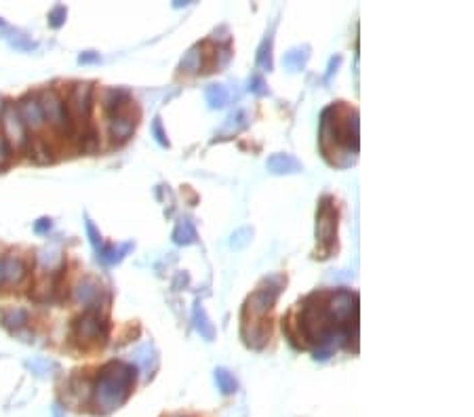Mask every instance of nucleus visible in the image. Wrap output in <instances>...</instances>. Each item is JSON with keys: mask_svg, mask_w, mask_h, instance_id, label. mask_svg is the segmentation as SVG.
Listing matches in <instances>:
<instances>
[{"mask_svg": "<svg viewBox=\"0 0 474 417\" xmlns=\"http://www.w3.org/2000/svg\"><path fill=\"white\" fill-rule=\"evenodd\" d=\"M135 373L137 367L123 361H110L100 369L95 386V404L100 407L102 413H110L125 402V398L131 392V386L135 384Z\"/></svg>", "mask_w": 474, "mask_h": 417, "instance_id": "nucleus-1", "label": "nucleus"}, {"mask_svg": "<svg viewBox=\"0 0 474 417\" xmlns=\"http://www.w3.org/2000/svg\"><path fill=\"white\" fill-rule=\"evenodd\" d=\"M285 276L283 274H272V276H266L264 283L258 287V291L247 300V306H245V316L251 314V318H264L276 304L283 287H285Z\"/></svg>", "mask_w": 474, "mask_h": 417, "instance_id": "nucleus-2", "label": "nucleus"}, {"mask_svg": "<svg viewBox=\"0 0 474 417\" xmlns=\"http://www.w3.org/2000/svg\"><path fill=\"white\" fill-rule=\"evenodd\" d=\"M335 234H338V211L333 206V198L323 196L319 204V215H316V238H319L325 251H331V247L335 245Z\"/></svg>", "mask_w": 474, "mask_h": 417, "instance_id": "nucleus-3", "label": "nucleus"}, {"mask_svg": "<svg viewBox=\"0 0 474 417\" xmlns=\"http://www.w3.org/2000/svg\"><path fill=\"white\" fill-rule=\"evenodd\" d=\"M38 104H40V110L45 114V120L51 122L59 133H70L72 131V118L68 114V108L63 104V99L53 91V89H47L38 95Z\"/></svg>", "mask_w": 474, "mask_h": 417, "instance_id": "nucleus-4", "label": "nucleus"}, {"mask_svg": "<svg viewBox=\"0 0 474 417\" xmlns=\"http://www.w3.org/2000/svg\"><path fill=\"white\" fill-rule=\"evenodd\" d=\"M74 335L76 339H81L83 343H91V341H106L108 337V322L106 318L97 312V310H87L83 316H78L74 320Z\"/></svg>", "mask_w": 474, "mask_h": 417, "instance_id": "nucleus-5", "label": "nucleus"}, {"mask_svg": "<svg viewBox=\"0 0 474 417\" xmlns=\"http://www.w3.org/2000/svg\"><path fill=\"white\" fill-rule=\"evenodd\" d=\"M3 126H5V139L15 150H28L30 146V135L28 129L13 104H5L3 110Z\"/></svg>", "mask_w": 474, "mask_h": 417, "instance_id": "nucleus-6", "label": "nucleus"}, {"mask_svg": "<svg viewBox=\"0 0 474 417\" xmlns=\"http://www.w3.org/2000/svg\"><path fill=\"white\" fill-rule=\"evenodd\" d=\"M91 95H93V85L91 83H81L76 85L72 95H70V104L65 106L68 108V114L72 118V124H85L87 118H89V112H91Z\"/></svg>", "mask_w": 474, "mask_h": 417, "instance_id": "nucleus-7", "label": "nucleus"}, {"mask_svg": "<svg viewBox=\"0 0 474 417\" xmlns=\"http://www.w3.org/2000/svg\"><path fill=\"white\" fill-rule=\"evenodd\" d=\"M17 112L26 124V129H32V131H38L45 126V114L40 110V104H38V97L36 95H26L19 106H17Z\"/></svg>", "mask_w": 474, "mask_h": 417, "instance_id": "nucleus-8", "label": "nucleus"}, {"mask_svg": "<svg viewBox=\"0 0 474 417\" xmlns=\"http://www.w3.org/2000/svg\"><path fill=\"white\" fill-rule=\"evenodd\" d=\"M135 122H137V120H135L133 116L125 114V110L112 114V118H110V135H112V139H114L116 144L127 142V139L133 135Z\"/></svg>", "mask_w": 474, "mask_h": 417, "instance_id": "nucleus-9", "label": "nucleus"}, {"mask_svg": "<svg viewBox=\"0 0 474 417\" xmlns=\"http://www.w3.org/2000/svg\"><path fill=\"white\" fill-rule=\"evenodd\" d=\"M100 99L108 114H116V112L125 110V104H129V91L118 89V87H106V89H102Z\"/></svg>", "mask_w": 474, "mask_h": 417, "instance_id": "nucleus-10", "label": "nucleus"}, {"mask_svg": "<svg viewBox=\"0 0 474 417\" xmlns=\"http://www.w3.org/2000/svg\"><path fill=\"white\" fill-rule=\"evenodd\" d=\"M28 274V268L22 257L9 255L3 259V283L7 285H19Z\"/></svg>", "mask_w": 474, "mask_h": 417, "instance_id": "nucleus-11", "label": "nucleus"}, {"mask_svg": "<svg viewBox=\"0 0 474 417\" xmlns=\"http://www.w3.org/2000/svg\"><path fill=\"white\" fill-rule=\"evenodd\" d=\"M100 295H102V287H100V283L95 281V278H83V281L78 283L76 289H74V300L78 304H83V306L95 304Z\"/></svg>", "mask_w": 474, "mask_h": 417, "instance_id": "nucleus-12", "label": "nucleus"}, {"mask_svg": "<svg viewBox=\"0 0 474 417\" xmlns=\"http://www.w3.org/2000/svg\"><path fill=\"white\" fill-rule=\"evenodd\" d=\"M268 171L274 175L297 173V171H301V163L297 158H293L291 154H274L268 158Z\"/></svg>", "mask_w": 474, "mask_h": 417, "instance_id": "nucleus-13", "label": "nucleus"}, {"mask_svg": "<svg viewBox=\"0 0 474 417\" xmlns=\"http://www.w3.org/2000/svg\"><path fill=\"white\" fill-rule=\"evenodd\" d=\"M0 320H3V325L11 331H19L28 325L30 320V312L26 308H19V306H9L3 310V314H0Z\"/></svg>", "mask_w": 474, "mask_h": 417, "instance_id": "nucleus-14", "label": "nucleus"}, {"mask_svg": "<svg viewBox=\"0 0 474 417\" xmlns=\"http://www.w3.org/2000/svg\"><path fill=\"white\" fill-rule=\"evenodd\" d=\"M192 320H194L196 331H198V333H200L207 341L215 339V327H213V322L209 320V316H207V312H205V308H203L200 304H196V306H194Z\"/></svg>", "mask_w": 474, "mask_h": 417, "instance_id": "nucleus-15", "label": "nucleus"}, {"mask_svg": "<svg viewBox=\"0 0 474 417\" xmlns=\"http://www.w3.org/2000/svg\"><path fill=\"white\" fill-rule=\"evenodd\" d=\"M28 150H30V156H32L36 163H51V161H53L51 148L45 144V139H42L40 135H36L34 139L30 137V146H28Z\"/></svg>", "mask_w": 474, "mask_h": 417, "instance_id": "nucleus-16", "label": "nucleus"}, {"mask_svg": "<svg viewBox=\"0 0 474 417\" xmlns=\"http://www.w3.org/2000/svg\"><path fill=\"white\" fill-rule=\"evenodd\" d=\"M308 55H310V49H308V47H295V49H291L289 53H285L283 63H285L289 70H299V67H303V63L308 61Z\"/></svg>", "mask_w": 474, "mask_h": 417, "instance_id": "nucleus-17", "label": "nucleus"}, {"mask_svg": "<svg viewBox=\"0 0 474 417\" xmlns=\"http://www.w3.org/2000/svg\"><path fill=\"white\" fill-rule=\"evenodd\" d=\"M205 97H207V104L209 108L217 110V108H223L226 101H228V91L223 85H209L207 91H205Z\"/></svg>", "mask_w": 474, "mask_h": 417, "instance_id": "nucleus-18", "label": "nucleus"}, {"mask_svg": "<svg viewBox=\"0 0 474 417\" xmlns=\"http://www.w3.org/2000/svg\"><path fill=\"white\" fill-rule=\"evenodd\" d=\"M173 240H175L177 245H192V243L196 240V230H194V226L190 224V220H184V222H180V224L175 226V230H173Z\"/></svg>", "mask_w": 474, "mask_h": 417, "instance_id": "nucleus-19", "label": "nucleus"}, {"mask_svg": "<svg viewBox=\"0 0 474 417\" xmlns=\"http://www.w3.org/2000/svg\"><path fill=\"white\" fill-rule=\"evenodd\" d=\"M200 53H203V49L196 44V47H192L184 55V59L180 61V70H182V72H190V74L198 72V70H200Z\"/></svg>", "mask_w": 474, "mask_h": 417, "instance_id": "nucleus-20", "label": "nucleus"}, {"mask_svg": "<svg viewBox=\"0 0 474 417\" xmlns=\"http://www.w3.org/2000/svg\"><path fill=\"white\" fill-rule=\"evenodd\" d=\"M131 243H125V245H120V247H106V249H100L97 251V255L106 261V263H116V261H120L123 257H125V253H129L131 251Z\"/></svg>", "mask_w": 474, "mask_h": 417, "instance_id": "nucleus-21", "label": "nucleus"}, {"mask_svg": "<svg viewBox=\"0 0 474 417\" xmlns=\"http://www.w3.org/2000/svg\"><path fill=\"white\" fill-rule=\"evenodd\" d=\"M38 261H40L45 268H49V270H59V268L63 265V261H61V251H59L57 247H49V249L40 251Z\"/></svg>", "mask_w": 474, "mask_h": 417, "instance_id": "nucleus-22", "label": "nucleus"}, {"mask_svg": "<svg viewBox=\"0 0 474 417\" xmlns=\"http://www.w3.org/2000/svg\"><path fill=\"white\" fill-rule=\"evenodd\" d=\"M215 382H217V386H219V390H221L223 394L236 392V379H234L226 369H217V371H215Z\"/></svg>", "mask_w": 474, "mask_h": 417, "instance_id": "nucleus-23", "label": "nucleus"}, {"mask_svg": "<svg viewBox=\"0 0 474 417\" xmlns=\"http://www.w3.org/2000/svg\"><path fill=\"white\" fill-rule=\"evenodd\" d=\"M133 357H135L137 365H141L143 369H150V361H154L156 352H154L152 343H143V345H139L137 350L133 352Z\"/></svg>", "mask_w": 474, "mask_h": 417, "instance_id": "nucleus-24", "label": "nucleus"}, {"mask_svg": "<svg viewBox=\"0 0 474 417\" xmlns=\"http://www.w3.org/2000/svg\"><path fill=\"white\" fill-rule=\"evenodd\" d=\"M258 63L264 67V70H272V38L268 36L264 42H262V47H260V55H258Z\"/></svg>", "mask_w": 474, "mask_h": 417, "instance_id": "nucleus-25", "label": "nucleus"}, {"mask_svg": "<svg viewBox=\"0 0 474 417\" xmlns=\"http://www.w3.org/2000/svg\"><path fill=\"white\" fill-rule=\"evenodd\" d=\"M251 236H253V232H251L249 228L236 230V232L232 234V247H234V249H243V247H247V243L251 240Z\"/></svg>", "mask_w": 474, "mask_h": 417, "instance_id": "nucleus-26", "label": "nucleus"}, {"mask_svg": "<svg viewBox=\"0 0 474 417\" xmlns=\"http://www.w3.org/2000/svg\"><path fill=\"white\" fill-rule=\"evenodd\" d=\"M152 133H154V137H156V142L161 144V146H165V148H169V139H167V133H165V129H163V120L161 118H154V122H152Z\"/></svg>", "mask_w": 474, "mask_h": 417, "instance_id": "nucleus-27", "label": "nucleus"}, {"mask_svg": "<svg viewBox=\"0 0 474 417\" xmlns=\"http://www.w3.org/2000/svg\"><path fill=\"white\" fill-rule=\"evenodd\" d=\"M249 91L255 93V95H266L268 93V87H266V81L260 76V74H253L251 81H249Z\"/></svg>", "mask_w": 474, "mask_h": 417, "instance_id": "nucleus-28", "label": "nucleus"}, {"mask_svg": "<svg viewBox=\"0 0 474 417\" xmlns=\"http://www.w3.org/2000/svg\"><path fill=\"white\" fill-rule=\"evenodd\" d=\"M65 15H68V9L65 7H55L51 13H49V24L53 26V28H59L61 24H63V19H65Z\"/></svg>", "mask_w": 474, "mask_h": 417, "instance_id": "nucleus-29", "label": "nucleus"}, {"mask_svg": "<svg viewBox=\"0 0 474 417\" xmlns=\"http://www.w3.org/2000/svg\"><path fill=\"white\" fill-rule=\"evenodd\" d=\"M85 226H87V234H89V238H91V245L95 247V251H100V249H102V234L97 232V228H95V224H93L91 220H87Z\"/></svg>", "mask_w": 474, "mask_h": 417, "instance_id": "nucleus-30", "label": "nucleus"}, {"mask_svg": "<svg viewBox=\"0 0 474 417\" xmlns=\"http://www.w3.org/2000/svg\"><path fill=\"white\" fill-rule=\"evenodd\" d=\"M9 161V144L7 139L0 135V165H5Z\"/></svg>", "mask_w": 474, "mask_h": 417, "instance_id": "nucleus-31", "label": "nucleus"}, {"mask_svg": "<svg viewBox=\"0 0 474 417\" xmlns=\"http://www.w3.org/2000/svg\"><path fill=\"white\" fill-rule=\"evenodd\" d=\"M78 61H81V63H93V61H100V53L87 51V53H83L81 57H78Z\"/></svg>", "mask_w": 474, "mask_h": 417, "instance_id": "nucleus-32", "label": "nucleus"}, {"mask_svg": "<svg viewBox=\"0 0 474 417\" xmlns=\"http://www.w3.org/2000/svg\"><path fill=\"white\" fill-rule=\"evenodd\" d=\"M34 230L38 232V234H42V232H47V230H51V220H40L36 226H34Z\"/></svg>", "mask_w": 474, "mask_h": 417, "instance_id": "nucleus-33", "label": "nucleus"}, {"mask_svg": "<svg viewBox=\"0 0 474 417\" xmlns=\"http://www.w3.org/2000/svg\"><path fill=\"white\" fill-rule=\"evenodd\" d=\"M338 63H340V57H333V59H331V63H329V72H327V76H331V74L335 72Z\"/></svg>", "mask_w": 474, "mask_h": 417, "instance_id": "nucleus-34", "label": "nucleus"}, {"mask_svg": "<svg viewBox=\"0 0 474 417\" xmlns=\"http://www.w3.org/2000/svg\"><path fill=\"white\" fill-rule=\"evenodd\" d=\"M0 285H3V259H0Z\"/></svg>", "mask_w": 474, "mask_h": 417, "instance_id": "nucleus-35", "label": "nucleus"}, {"mask_svg": "<svg viewBox=\"0 0 474 417\" xmlns=\"http://www.w3.org/2000/svg\"><path fill=\"white\" fill-rule=\"evenodd\" d=\"M3 110H5V104H3V99H0V116H3Z\"/></svg>", "mask_w": 474, "mask_h": 417, "instance_id": "nucleus-36", "label": "nucleus"}, {"mask_svg": "<svg viewBox=\"0 0 474 417\" xmlns=\"http://www.w3.org/2000/svg\"><path fill=\"white\" fill-rule=\"evenodd\" d=\"M0 26H3V19H0Z\"/></svg>", "mask_w": 474, "mask_h": 417, "instance_id": "nucleus-37", "label": "nucleus"}]
</instances>
